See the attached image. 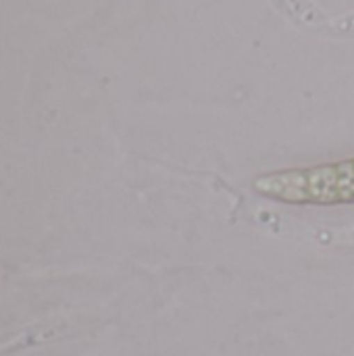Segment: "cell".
Listing matches in <instances>:
<instances>
[{
	"label": "cell",
	"mask_w": 354,
	"mask_h": 356,
	"mask_svg": "<svg viewBox=\"0 0 354 356\" xmlns=\"http://www.w3.org/2000/svg\"><path fill=\"white\" fill-rule=\"evenodd\" d=\"M252 188L269 200L292 207L354 204V159L265 173Z\"/></svg>",
	"instance_id": "1"
}]
</instances>
